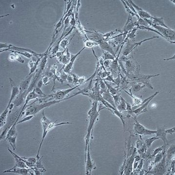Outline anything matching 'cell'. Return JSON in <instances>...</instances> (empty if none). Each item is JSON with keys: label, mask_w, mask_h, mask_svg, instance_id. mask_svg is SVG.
Listing matches in <instances>:
<instances>
[{"label": "cell", "mask_w": 175, "mask_h": 175, "mask_svg": "<svg viewBox=\"0 0 175 175\" xmlns=\"http://www.w3.org/2000/svg\"><path fill=\"white\" fill-rule=\"evenodd\" d=\"M98 101H94L92 104V106L91 109L88 112V116L89 118V124L88 126L87 133L85 137V154H86L88 150V144L90 143V139L91 137V132L94 124L95 123L98 117L100 111L105 109V107H102V104L100 106V108L98 110Z\"/></svg>", "instance_id": "cell-1"}, {"label": "cell", "mask_w": 175, "mask_h": 175, "mask_svg": "<svg viewBox=\"0 0 175 175\" xmlns=\"http://www.w3.org/2000/svg\"><path fill=\"white\" fill-rule=\"evenodd\" d=\"M78 95V93H75L73 95L66 98L65 99L61 100H51V101H44L40 103L39 104H35L36 101H34V102L32 103V104L29 105L27 106L26 109L24 112H22L21 115V117L22 116H28V115H31L37 114L38 113H39L40 111L43 110L44 109L50 107L51 106L54 105L55 104H58L59 103L61 102L62 101L66 100L67 99H70L71 98L73 97L74 96Z\"/></svg>", "instance_id": "cell-2"}, {"label": "cell", "mask_w": 175, "mask_h": 175, "mask_svg": "<svg viewBox=\"0 0 175 175\" xmlns=\"http://www.w3.org/2000/svg\"><path fill=\"white\" fill-rule=\"evenodd\" d=\"M42 117L41 119V124L42 125V129H43V133H42V137L41 140V143L39 145V147L38 150L37 154L36 156V158L37 159H39L40 158V153L41 151V148L42 146V144L44 143V140L45 137L47 135V133L50 130H51L54 127L58 126L66 125V124H72V122H60L59 123H56V122H53L52 121H50L48 118L46 117L44 112V110H42Z\"/></svg>", "instance_id": "cell-3"}, {"label": "cell", "mask_w": 175, "mask_h": 175, "mask_svg": "<svg viewBox=\"0 0 175 175\" xmlns=\"http://www.w3.org/2000/svg\"><path fill=\"white\" fill-rule=\"evenodd\" d=\"M148 23L150 27H153L157 31L161 34L164 39L171 44H175V31L174 30L169 28H165L164 27L158 26L152 23L150 19H144Z\"/></svg>", "instance_id": "cell-4"}, {"label": "cell", "mask_w": 175, "mask_h": 175, "mask_svg": "<svg viewBox=\"0 0 175 175\" xmlns=\"http://www.w3.org/2000/svg\"><path fill=\"white\" fill-rule=\"evenodd\" d=\"M159 37V36H153L152 37H148L147 39H144V40H141L139 42H135V40L128 39L126 42V45L122 52V56L127 57L135 49L138 47L141 46L144 42L153 39H158Z\"/></svg>", "instance_id": "cell-5"}, {"label": "cell", "mask_w": 175, "mask_h": 175, "mask_svg": "<svg viewBox=\"0 0 175 175\" xmlns=\"http://www.w3.org/2000/svg\"><path fill=\"white\" fill-rule=\"evenodd\" d=\"M81 86V85H79L76 86L74 87H71L70 88L67 89L65 90H59V91H57L52 95H47V96H46L44 98L45 99H46V100L49 98V100L46 101H51V100H63L66 98L65 97L67 95H68L71 91H73L74 90H75L76 89L78 88Z\"/></svg>", "instance_id": "cell-6"}, {"label": "cell", "mask_w": 175, "mask_h": 175, "mask_svg": "<svg viewBox=\"0 0 175 175\" xmlns=\"http://www.w3.org/2000/svg\"><path fill=\"white\" fill-rule=\"evenodd\" d=\"M133 118L135 121L134 130L135 134L139 135L140 136H144L146 135H153L156 134V130L155 131V130H150L146 129L137 120L136 117H134Z\"/></svg>", "instance_id": "cell-7"}, {"label": "cell", "mask_w": 175, "mask_h": 175, "mask_svg": "<svg viewBox=\"0 0 175 175\" xmlns=\"http://www.w3.org/2000/svg\"><path fill=\"white\" fill-rule=\"evenodd\" d=\"M167 166L166 164V154L161 161L155 164L153 168L149 172L151 175H163L165 173Z\"/></svg>", "instance_id": "cell-8"}, {"label": "cell", "mask_w": 175, "mask_h": 175, "mask_svg": "<svg viewBox=\"0 0 175 175\" xmlns=\"http://www.w3.org/2000/svg\"><path fill=\"white\" fill-rule=\"evenodd\" d=\"M90 144H88V150L86 154H85V170H86V175H90L91 174L92 171L94 169H96V166L94 161H93L91 157L90 153Z\"/></svg>", "instance_id": "cell-9"}, {"label": "cell", "mask_w": 175, "mask_h": 175, "mask_svg": "<svg viewBox=\"0 0 175 175\" xmlns=\"http://www.w3.org/2000/svg\"><path fill=\"white\" fill-rule=\"evenodd\" d=\"M137 149L136 147H135L132 154L128 158H126L124 175H131L132 173L133 172V164L134 161V157L137 153Z\"/></svg>", "instance_id": "cell-10"}, {"label": "cell", "mask_w": 175, "mask_h": 175, "mask_svg": "<svg viewBox=\"0 0 175 175\" xmlns=\"http://www.w3.org/2000/svg\"><path fill=\"white\" fill-rule=\"evenodd\" d=\"M85 32L86 33V36L88 39L92 40L93 42H97L99 44L100 42L105 40L103 37V34L94 30V32L91 31H88L85 29Z\"/></svg>", "instance_id": "cell-11"}, {"label": "cell", "mask_w": 175, "mask_h": 175, "mask_svg": "<svg viewBox=\"0 0 175 175\" xmlns=\"http://www.w3.org/2000/svg\"><path fill=\"white\" fill-rule=\"evenodd\" d=\"M40 97L41 98L39 95H37V94L35 93V91L34 90H33L32 91H31V92H30L29 93H28V95H27L26 98H25V104H24L23 107L22 108V110H21L19 114L18 115V117L17 118L16 122L13 124V125H12L13 126L16 127V125H17V123L18 121L19 120V118L21 117V114H22L23 112H24V111H25V109H26V108H27V106L28 102H29L30 100H31L37 99V98Z\"/></svg>", "instance_id": "cell-12"}, {"label": "cell", "mask_w": 175, "mask_h": 175, "mask_svg": "<svg viewBox=\"0 0 175 175\" xmlns=\"http://www.w3.org/2000/svg\"><path fill=\"white\" fill-rule=\"evenodd\" d=\"M85 49V47H84L81 49L80 51L78 52L76 54H74V55H71V59L69 63L67 64V65H64V66L63 67V68L61 70H63V71H64V73H66V74H70L71 72L72 71V69L73 68L74 64V62H75L76 59H77V57L81 54V52Z\"/></svg>", "instance_id": "cell-13"}, {"label": "cell", "mask_w": 175, "mask_h": 175, "mask_svg": "<svg viewBox=\"0 0 175 175\" xmlns=\"http://www.w3.org/2000/svg\"><path fill=\"white\" fill-rule=\"evenodd\" d=\"M159 91H156L153 95V96H152L150 99H149L148 101H146L145 103L142 104V105L140 106L139 107L137 108V109H135V110H133V112L135 116H136V117L137 116H139V115L142 114V113H144L146 112H148V109H147V106L148 105L149 103L155 97V96H156L159 93Z\"/></svg>", "instance_id": "cell-14"}, {"label": "cell", "mask_w": 175, "mask_h": 175, "mask_svg": "<svg viewBox=\"0 0 175 175\" xmlns=\"http://www.w3.org/2000/svg\"><path fill=\"white\" fill-rule=\"evenodd\" d=\"M35 73L31 75H28L25 79L21 82L19 85V90L20 93H21L24 92H27V91L29 88L30 83L31 82L32 80L33 79V76H34Z\"/></svg>", "instance_id": "cell-15"}, {"label": "cell", "mask_w": 175, "mask_h": 175, "mask_svg": "<svg viewBox=\"0 0 175 175\" xmlns=\"http://www.w3.org/2000/svg\"><path fill=\"white\" fill-rule=\"evenodd\" d=\"M128 1L135 9L136 12L139 17L142 19H150L152 16L148 12L142 10V8L139 7V6L136 5L134 2H133L132 1L129 0Z\"/></svg>", "instance_id": "cell-16"}, {"label": "cell", "mask_w": 175, "mask_h": 175, "mask_svg": "<svg viewBox=\"0 0 175 175\" xmlns=\"http://www.w3.org/2000/svg\"><path fill=\"white\" fill-rule=\"evenodd\" d=\"M10 81L11 87V95L8 106H10L11 103H12L13 101L20 93L19 87L15 84V82L11 78H10Z\"/></svg>", "instance_id": "cell-17"}, {"label": "cell", "mask_w": 175, "mask_h": 175, "mask_svg": "<svg viewBox=\"0 0 175 175\" xmlns=\"http://www.w3.org/2000/svg\"><path fill=\"white\" fill-rule=\"evenodd\" d=\"M30 168H11L10 169H7L6 170L4 171L3 173H14L21 175H32L31 172H30Z\"/></svg>", "instance_id": "cell-18"}, {"label": "cell", "mask_w": 175, "mask_h": 175, "mask_svg": "<svg viewBox=\"0 0 175 175\" xmlns=\"http://www.w3.org/2000/svg\"><path fill=\"white\" fill-rule=\"evenodd\" d=\"M156 135L159 139L162 140L164 145L168 146L169 145V141L168 140L167 138V134L165 131V127H163L161 128H158L157 130H156Z\"/></svg>", "instance_id": "cell-19"}, {"label": "cell", "mask_w": 175, "mask_h": 175, "mask_svg": "<svg viewBox=\"0 0 175 175\" xmlns=\"http://www.w3.org/2000/svg\"><path fill=\"white\" fill-rule=\"evenodd\" d=\"M124 90V91H125L126 93H127L133 99V105L132 106V109L133 111L142 105V102H143L142 99L138 97L137 96L134 95V94L132 93L131 89H129L130 93H128V91L125 90Z\"/></svg>", "instance_id": "cell-20"}, {"label": "cell", "mask_w": 175, "mask_h": 175, "mask_svg": "<svg viewBox=\"0 0 175 175\" xmlns=\"http://www.w3.org/2000/svg\"><path fill=\"white\" fill-rule=\"evenodd\" d=\"M175 144H172L167 149L166 151V164L170 165L172 159L175 157Z\"/></svg>", "instance_id": "cell-21"}, {"label": "cell", "mask_w": 175, "mask_h": 175, "mask_svg": "<svg viewBox=\"0 0 175 175\" xmlns=\"http://www.w3.org/2000/svg\"><path fill=\"white\" fill-rule=\"evenodd\" d=\"M98 45L100 46V48L103 51L107 52L110 54H112L113 56L115 57H116L115 52L114 51L112 46H111L109 42H108L107 41L104 40L103 42H102L98 44Z\"/></svg>", "instance_id": "cell-22"}, {"label": "cell", "mask_w": 175, "mask_h": 175, "mask_svg": "<svg viewBox=\"0 0 175 175\" xmlns=\"http://www.w3.org/2000/svg\"><path fill=\"white\" fill-rule=\"evenodd\" d=\"M135 27L134 22H133L132 17L130 15H128L126 22L122 31V33H128V32L131 31Z\"/></svg>", "instance_id": "cell-23"}, {"label": "cell", "mask_w": 175, "mask_h": 175, "mask_svg": "<svg viewBox=\"0 0 175 175\" xmlns=\"http://www.w3.org/2000/svg\"><path fill=\"white\" fill-rule=\"evenodd\" d=\"M71 54L69 53L68 47L66 49V52L63 54L62 57L58 59V61L59 63L63 64L64 65H67L70 61Z\"/></svg>", "instance_id": "cell-24"}, {"label": "cell", "mask_w": 175, "mask_h": 175, "mask_svg": "<svg viewBox=\"0 0 175 175\" xmlns=\"http://www.w3.org/2000/svg\"><path fill=\"white\" fill-rule=\"evenodd\" d=\"M131 90L132 93H136L146 87V85L141 82L131 81Z\"/></svg>", "instance_id": "cell-25"}, {"label": "cell", "mask_w": 175, "mask_h": 175, "mask_svg": "<svg viewBox=\"0 0 175 175\" xmlns=\"http://www.w3.org/2000/svg\"><path fill=\"white\" fill-rule=\"evenodd\" d=\"M102 96L106 102H107L111 105L114 108L117 109L116 106L115 104V102H114V99H113L112 95L109 93V91H107V90L102 93Z\"/></svg>", "instance_id": "cell-26"}, {"label": "cell", "mask_w": 175, "mask_h": 175, "mask_svg": "<svg viewBox=\"0 0 175 175\" xmlns=\"http://www.w3.org/2000/svg\"><path fill=\"white\" fill-rule=\"evenodd\" d=\"M150 20H151L152 23L154 25L164 27L165 28H169L164 23V18L163 17H153V16H152L150 18Z\"/></svg>", "instance_id": "cell-27"}, {"label": "cell", "mask_w": 175, "mask_h": 175, "mask_svg": "<svg viewBox=\"0 0 175 175\" xmlns=\"http://www.w3.org/2000/svg\"><path fill=\"white\" fill-rule=\"evenodd\" d=\"M8 113H10L9 108L6 107V109H5L1 114L0 115V127L1 128L3 127L6 124V119L8 116Z\"/></svg>", "instance_id": "cell-28"}, {"label": "cell", "mask_w": 175, "mask_h": 175, "mask_svg": "<svg viewBox=\"0 0 175 175\" xmlns=\"http://www.w3.org/2000/svg\"><path fill=\"white\" fill-rule=\"evenodd\" d=\"M8 56V59L10 61H18L21 63L23 64L25 63V61L24 60L22 57L15 52H12Z\"/></svg>", "instance_id": "cell-29"}, {"label": "cell", "mask_w": 175, "mask_h": 175, "mask_svg": "<svg viewBox=\"0 0 175 175\" xmlns=\"http://www.w3.org/2000/svg\"><path fill=\"white\" fill-rule=\"evenodd\" d=\"M120 102L119 105L117 106V110L120 112H122L126 111V102L124 98L120 95Z\"/></svg>", "instance_id": "cell-30"}, {"label": "cell", "mask_w": 175, "mask_h": 175, "mask_svg": "<svg viewBox=\"0 0 175 175\" xmlns=\"http://www.w3.org/2000/svg\"><path fill=\"white\" fill-rule=\"evenodd\" d=\"M104 81V82H105V84L106 85L107 91H109V93L112 95H116L117 94H118V93H120V92H119V88H118L117 87H116V88H114V87H113L111 85H110L109 84L107 83V82H106V81Z\"/></svg>", "instance_id": "cell-31"}, {"label": "cell", "mask_w": 175, "mask_h": 175, "mask_svg": "<svg viewBox=\"0 0 175 175\" xmlns=\"http://www.w3.org/2000/svg\"><path fill=\"white\" fill-rule=\"evenodd\" d=\"M74 36H75V34L74 35L72 38L70 40H69V38H64V39H63L62 40L61 44H60V47H61L62 49H64V50L66 49V48L67 47H68V45H69V44L70 43L71 41L72 40Z\"/></svg>", "instance_id": "cell-32"}, {"label": "cell", "mask_w": 175, "mask_h": 175, "mask_svg": "<svg viewBox=\"0 0 175 175\" xmlns=\"http://www.w3.org/2000/svg\"><path fill=\"white\" fill-rule=\"evenodd\" d=\"M18 135L13 137H10L5 139L6 140L8 141L10 145L12 147L13 151L15 150L16 149V140L17 138Z\"/></svg>", "instance_id": "cell-33"}, {"label": "cell", "mask_w": 175, "mask_h": 175, "mask_svg": "<svg viewBox=\"0 0 175 175\" xmlns=\"http://www.w3.org/2000/svg\"><path fill=\"white\" fill-rule=\"evenodd\" d=\"M42 157H43V156L42 157V158H40L39 159H37V161L35 163V168H37V169L41 171L42 173H44L46 172V170L45 169V168L44 167L42 163Z\"/></svg>", "instance_id": "cell-34"}, {"label": "cell", "mask_w": 175, "mask_h": 175, "mask_svg": "<svg viewBox=\"0 0 175 175\" xmlns=\"http://www.w3.org/2000/svg\"><path fill=\"white\" fill-rule=\"evenodd\" d=\"M14 157L15 161H16L15 165H14V167L12 168H28L27 164H25V163H24V161H22L21 160L19 159L18 158H17L15 156H13Z\"/></svg>", "instance_id": "cell-35"}, {"label": "cell", "mask_w": 175, "mask_h": 175, "mask_svg": "<svg viewBox=\"0 0 175 175\" xmlns=\"http://www.w3.org/2000/svg\"><path fill=\"white\" fill-rule=\"evenodd\" d=\"M120 33H120H122V30L117 29L115 30L114 31L105 33V34H103V37L105 38V40L107 41L108 39H110V37H112L113 35L116 34V33Z\"/></svg>", "instance_id": "cell-36"}, {"label": "cell", "mask_w": 175, "mask_h": 175, "mask_svg": "<svg viewBox=\"0 0 175 175\" xmlns=\"http://www.w3.org/2000/svg\"><path fill=\"white\" fill-rule=\"evenodd\" d=\"M121 2H122V3H123V5H124V8H125V10L126 11V12L128 13V15H130L132 17H136L137 19H138L139 17L138 14H135V13L133 12V11H132L131 10H130L129 7L127 5L124 1L122 0Z\"/></svg>", "instance_id": "cell-37"}, {"label": "cell", "mask_w": 175, "mask_h": 175, "mask_svg": "<svg viewBox=\"0 0 175 175\" xmlns=\"http://www.w3.org/2000/svg\"><path fill=\"white\" fill-rule=\"evenodd\" d=\"M16 135H18V134L17 133V131H16V127L11 126V127L8 130V133H6L5 139L8 138L10 137L15 136Z\"/></svg>", "instance_id": "cell-38"}, {"label": "cell", "mask_w": 175, "mask_h": 175, "mask_svg": "<svg viewBox=\"0 0 175 175\" xmlns=\"http://www.w3.org/2000/svg\"><path fill=\"white\" fill-rule=\"evenodd\" d=\"M85 43V48H92V49L94 47L98 45V44L97 42H93L92 40L89 39H86L84 41Z\"/></svg>", "instance_id": "cell-39"}, {"label": "cell", "mask_w": 175, "mask_h": 175, "mask_svg": "<svg viewBox=\"0 0 175 175\" xmlns=\"http://www.w3.org/2000/svg\"><path fill=\"white\" fill-rule=\"evenodd\" d=\"M10 52H15L17 53L18 54H21L22 56H23L25 57H26L27 59H32V57H34L35 56V54H31V53L28 52H19V51H10Z\"/></svg>", "instance_id": "cell-40"}, {"label": "cell", "mask_w": 175, "mask_h": 175, "mask_svg": "<svg viewBox=\"0 0 175 175\" xmlns=\"http://www.w3.org/2000/svg\"><path fill=\"white\" fill-rule=\"evenodd\" d=\"M158 139H159L156 136L153 137L151 138H149L146 139L144 141V143L146 144L147 149L151 147L152 144L154 142H155L156 140Z\"/></svg>", "instance_id": "cell-41"}, {"label": "cell", "mask_w": 175, "mask_h": 175, "mask_svg": "<svg viewBox=\"0 0 175 175\" xmlns=\"http://www.w3.org/2000/svg\"><path fill=\"white\" fill-rule=\"evenodd\" d=\"M102 57L103 59V61H106V60H111V61H113L115 57L114 56H113L112 54H110L107 52L103 51V56H102Z\"/></svg>", "instance_id": "cell-42"}, {"label": "cell", "mask_w": 175, "mask_h": 175, "mask_svg": "<svg viewBox=\"0 0 175 175\" xmlns=\"http://www.w3.org/2000/svg\"><path fill=\"white\" fill-rule=\"evenodd\" d=\"M167 146H165V145L163 144V146L158 147V148H157L154 149L151 153L152 158H154V157H155L157 154H158V153H159V152H161V151L163 150V149L166 148H167Z\"/></svg>", "instance_id": "cell-43"}, {"label": "cell", "mask_w": 175, "mask_h": 175, "mask_svg": "<svg viewBox=\"0 0 175 175\" xmlns=\"http://www.w3.org/2000/svg\"><path fill=\"white\" fill-rule=\"evenodd\" d=\"M175 157H174L172 159L170 163V168L168 169V174H172L174 175L175 173Z\"/></svg>", "instance_id": "cell-44"}, {"label": "cell", "mask_w": 175, "mask_h": 175, "mask_svg": "<svg viewBox=\"0 0 175 175\" xmlns=\"http://www.w3.org/2000/svg\"><path fill=\"white\" fill-rule=\"evenodd\" d=\"M59 71L61 73L60 76H59V82H61L62 84H63V82L66 81L68 74L66 73H64V71Z\"/></svg>", "instance_id": "cell-45"}, {"label": "cell", "mask_w": 175, "mask_h": 175, "mask_svg": "<svg viewBox=\"0 0 175 175\" xmlns=\"http://www.w3.org/2000/svg\"><path fill=\"white\" fill-rule=\"evenodd\" d=\"M34 90L35 91V93L37 95H39L41 98L45 97L46 96H47V95H45V93H44V92L42 91V90L41 88H38L37 86L35 87Z\"/></svg>", "instance_id": "cell-46"}, {"label": "cell", "mask_w": 175, "mask_h": 175, "mask_svg": "<svg viewBox=\"0 0 175 175\" xmlns=\"http://www.w3.org/2000/svg\"><path fill=\"white\" fill-rule=\"evenodd\" d=\"M35 115H28V116H25V117L23 118L20 121L18 122L17 123V125L23 123L27 121H29L30 120H31L32 118L34 117Z\"/></svg>", "instance_id": "cell-47"}, {"label": "cell", "mask_w": 175, "mask_h": 175, "mask_svg": "<svg viewBox=\"0 0 175 175\" xmlns=\"http://www.w3.org/2000/svg\"><path fill=\"white\" fill-rule=\"evenodd\" d=\"M120 93H118V94H117L116 95H112L113 97V99H114V102H115V104L116 105V107L119 105V103H120Z\"/></svg>", "instance_id": "cell-48"}, {"label": "cell", "mask_w": 175, "mask_h": 175, "mask_svg": "<svg viewBox=\"0 0 175 175\" xmlns=\"http://www.w3.org/2000/svg\"><path fill=\"white\" fill-rule=\"evenodd\" d=\"M144 144V142H143V141L141 139H139L137 141L136 143V148L138 150L140 148L143 144Z\"/></svg>", "instance_id": "cell-49"}, {"label": "cell", "mask_w": 175, "mask_h": 175, "mask_svg": "<svg viewBox=\"0 0 175 175\" xmlns=\"http://www.w3.org/2000/svg\"><path fill=\"white\" fill-rule=\"evenodd\" d=\"M42 80L43 82V83L45 85H47V84L49 83V80L50 79L49 78H48L47 76H43L42 77Z\"/></svg>", "instance_id": "cell-50"}, {"label": "cell", "mask_w": 175, "mask_h": 175, "mask_svg": "<svg viewBox=\"0 0 175 175\" xmlns=\"http://www.w3.org/2000/svg\"><path fill=\"white\" fill-rule=\"evenodd\" d=\"M112 61H111V60H106V61H103V65L105 66V68L106 69L107 68H109Z\"/></svg>", "instance_id": "cell-51"}, {"label": "cell", "mask_w": 175, "mask_h": 175, "mask_svg": "<svg viewBox=\"0 0 175 175\" xmlns=\"http://www.w3.org/2000/svg\"><path fill=\"white\" fill-rule=\"evenodd\" d=\"M144 159H142L141 161H140V163H139V164H138V167L137 168V170H141L142 169V167H143V164H144Z\"/></svg>", "instance_id": "cell-52"}, {"label": "cell", "mask_w": 175, "mask_h": 175, "mask_svg": "<svg viewBox=\"0 0 175 175\" xmlns=\"http://www.w3.org/2000/svg\"><path fill=\"white\" fill-rule=\"evenodd\" d=\"M165 131L167 134H170L171 135H172L175 132V127L170 129H165Z\"/></svg>", "instance_id": "cell-53"}, {"label": "cell", "mask_w": 175, "mask_h": 175, "mask_svg": "<svg viewBox=\"0 0 175 175\" xmlns=\"http://www.w3.org/2000/svg\"><path fill=\"white\" fill-rule=\"evenodd\" d=\"M32 169L34 171L35 175H42V172H41V171L39 170V169H37V168H32L31 169Z\"/></svg>", "instance_id": "cell-54"}, {"label": "cell", "mask_w": 175, "mask_h": 175, "mask_svg": "<svg viewBox=\"0 0 175 175\" xmlns=\"http://www.w3.org/2000/svg\"><path fill=\"white\" fill-rule=\"evenodd\" d=\"M66 81L68 82L69 83H72L73 82V77H72V76H71V74H68Z\"/></svg>", "instance_id": "cell-55"}, {"label": "cell", "mask_w": 175, "mask_h": 175, "mask_svg": "<svg viewBox=\"0 0 175 175\" xmlns=\"http://www.w3.org/2000/svg\"><path fill=\"white\" fill-rule=\"evenodd\" d=\"M43 82H42V79H40L38 81V82H37V85L36 86L37 87H38V88H41L42 87V85H43Z\"/></svg>", "instance_id": "cell-56"}, {"label": "cell", "mask_w": 175, "mask_h": 175, "mask_svg": "<svg viewBox=\"0 0 175 175\" xmlns=\"http://www.w3.org/2000/svg\"><path fill=\"white\" fill-rule=\"evenodd\" d=\"M138 164H139V161H134L133 164V169L134 170L137 169V168L138 167Z\"/></svg>", "instance_id": "cell-57"}, {"label": "cell", "mask_w": 175, "mask_h": 175, "mask_svg": "<svg viewBox=\"0 0 175 175\" xmlns=\"http://www.w3.org/2000/svg\"><path fill=\"white\" fill-rule=\"evenodd\" d=\"M142 158L139 155H135L134 157V161H139V162L141 161Z\"/></svg>", "instance_id": "cell-58"}, {"label": "cell", "mask_w": 175, "mask_h": 175, "mask_svg": "<svg viewBox=\"0 0 175 175\" xmlns=\"http://www.w3.org/2000/svg\"><path fill=\"white\" fill-rule=\"evenodd\" d=\"M175 59V55L174 54V56H173L172 57L170 58H168V59H163V61H168L170 60H174Z\"/></svg>", "instance_id": "cell-59"}, {"label": "cell", "mask_w": 175, "mask_h": 175, "mask_svg": "<svg viewBox=\"0 0 175 175\" xmlns=\"http://www.w3.org/2000/svg\"><path fill=\"white\" fill-rule=\"evenodd\" d=\"M171 1V2H173V3H175V1Z\"/></svg>", "instance_id": "cell-60"}]
</instances>
